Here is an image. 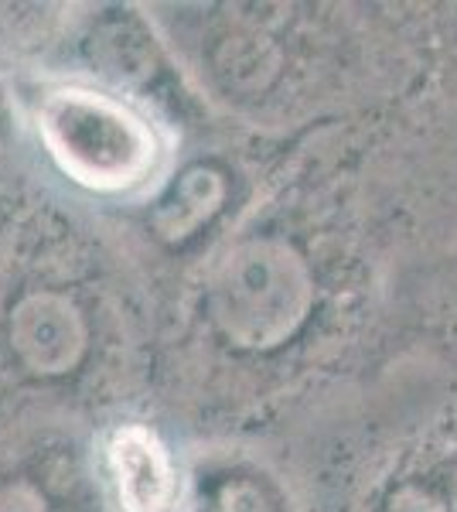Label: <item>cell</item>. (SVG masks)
I'll return each mask as SVG.
<instances>
[{
  "mask_svg": "<svg viewBox=\"0 0 457 512\" xmlns=\"http://www.w3.org/2000/svg\"><path fill=\"white\" fill-rule=\"evenodd\" d=\"M38 130L69 178L89 188H130L154 168L157 144L123 103L86 89H62L41 106Z\"/></svg>",
  "mask_w": 457,
  "mask_h": 512,
  "instance_id": "6da1fadb",
  "label": "cell"
},
{
  "mask_svg": "<svg viewBox=\"0 0 457 512\" xmlns=\"http://www.w3.org/2000/svg\"><path fill=\"white\" fill-rule=\"evenodd\" d=\"M307 308V277L287 250L253 243L229 256L215 284V315L243 345H273L294 332Z\"/></svg>",
  "mask_w": 457,
  "mask_h": 512,
  "instance_id": "7a4b0ae2",
  "label": "cell"
},
{
  "mask_svg": "<svg viewBox=\"0 0 457 512\" xmlns=\"http://www.w3.org/2000/svg\"><path fill=\"white\" fill-rule=\"evenodd\" d=\"M110 475L127 512H164L174 492L168 451L147 431L130 427L110 444Z\"/></svg>",
  "mask_w": 457,
  "mask_h": 512,
  "instance_id": "3957f363",
  "label": "cell"
},
{
  "mask_svg": "<svg viewBox=\"0 0 457 512\" xmlns=\"http://www.w3.org/2000/svg\"><path fill=\"white\" fill-rule=\"evenodd\" d=\"M14 345L28 366L58 373L72 366L82 349V325L76 311L52 294L31 297L14 315Z\"/></svg>",
  "mask_w": 457,
  "mask_h": 512,
  "instance_id": "277c9868",
  "label": "cell"
},
{
  "mask_svg": "<svg viewBox=\"0 0 457 512\" xmlns=\"http://www.w3.org/2000/svg\"><path fill=\"white\" fill-rule=\"evenodd\" d=\"M386 512H447V509H444V502L434 499L430 492H420V489H413V485H406V489L393 492Z\"/></svg>",
  "mask_w": 457,
  "mask_h": 512,
  "instance_id": "5b68a950",
  "label": "cell"
},
{
  "mask_svg": "<svg viewBox=\"0 0 457 512\" xmlns=\"http://www.w3.org/2000/svg\"><path fill=\"white\" fill-rule=\"evenodd\" d=\"M0 512H41V506L35 495L11 489V492H0Z\"/></svg>",
  "mask_w": 457,
  "mask_h": 512,
  "instance_id": "8992f818",
  "label": "cell"
}]
</instances>
